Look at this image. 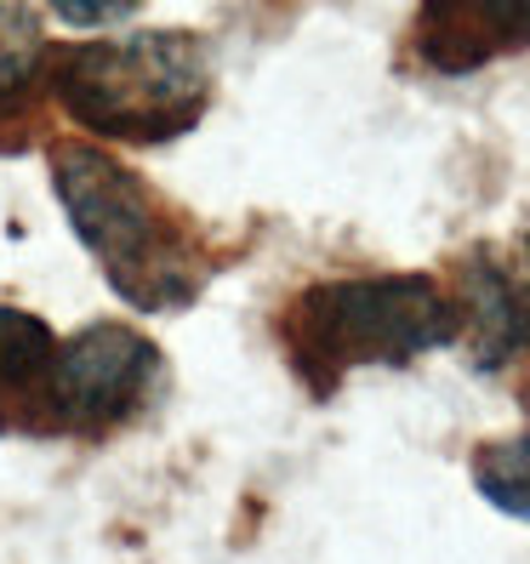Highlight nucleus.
Returning <instances> with one entry per match:
<instances>
[{"instance_id": "nucleus-8", "label": "nucleus", "mask_w": 530, "mask_h": 564, "mask_svg": "<svg viewBox=\"0 0 530 564\" xmlns=\"http://www.w3.org/2000/svg\"><path fill=\"white\" fill-rule=\"evenodd\" d=\"M52 41L29 0H0V149H29L46 104Z\"/></svg>"}, {"instance_id": "nucleus-5", "label": "nucleus", "mask_w": 530, "mask_h": 564, "mask_svg": "<svg viewBox=\"0 0 530 564\" xmlns=\"http://www.w3.org/2000/svg\"><path fill=\"white\" fill-rule=\"evenodd\" d=\"M405 41L428 75H479L530 52V0H417Z\"/></svg>"}, {"instance_id": "nucleus-11", "label": "nucleus", "mask_w": 530, "mask_h": 564, "mask_svg": "<svg viewBox=\"0 0 530 564\" xmlns=\"http://www.w3.org/2000/svg\"><path fill=\"white\" fill-rule=\"evenodd\" d=\"M524 269H530V228H524Z\"/></svg>"}, {"instance_id": "nucleus-9", "label": "nucleus", "mask_w": 530, "mask_h": 564, "mask_svg": "<svg viewBox=\"0 0 530 564\" xmlns=\"http://www.w3.org/2000/svg\"><path fill=\"white\" fill-rule=\"evenodd\" d=\"M468 474H474V490L496 513L530 524V427L508 434V440H485L468 462Z\"/></svg>"}, {"instance_id": "nucleus-12", "label": "nucleus", "mask_w": 530, "mask_h": 564, "mask_svg": "<svg viewBox=\"0 0 530 564\" xmlns=\"http://www.w3.org/2000/svg\"><path fill=\"white\" fill-rule=\"evenodd\" d=\"M524 359H530V348H524Z\"/></svg>"}, {"instance_id": "nucleus-7", "label": "nucleus", "mask_w": 530, "mask_h": 564, "mask_svg": "<svg viewBox=\"0 0 530 564\" xmlns=\"http://www.w3.org/2000/svg\"><path fill=\"white\" fill-rule=\"evenodd\" d=\"M456 303H462V337H468L485 371L530 348V303L490 251H468V262L456 269Z\"/></svg>"}, {"instance_id": "nucleus-3", "label": "nucleus", "mask_w": 530, "mask_h": 564, "mask_svg": "<svg viewBox=\"0 0 530 564\" xmlns=\"http://www.w3.org/2000/svg\"><path fill=\"white\" fill-rule=\"evenodd\" d=\"M46 91L91 143L160 149L206 120L217 75L206 41L188 29H131L52 46Z\"/></svg>"}, {"instance_id": "nucleus-2", "label": "nucleus", "mask_w": 530, "mask_h": 564, "mask_svg": "<svg viewBox=\"0 0 530 564\" xmlns=\"http://www.w3.org/2000/svg\"><path fill=\"white\" fill-rule=\"evenodd\" d=\"M274 343L291 377L314 400H331L354 371L417 365L462 343V303L434 274H337L285 296Z\"/></svg>"}, {"instance_id": "nucleus-1", "label": "nucleus", "mask_w": 530, "mask_h": 564, "mask_svg": "<svg viewBox=\"0 0 530 564\" xmlns=\"http://www.w3.org/2000/svg\"><path fill=\"white\" fill-rule=\"evenodd\" d=\"M46 165L80 251L131 314H183L201 303L223 269V251L172 194H160L91 138L46 143Z\"/></svg>"}, {"instance_id": "nucleus-4", "label": "nucleus", "mask_w": 530, "mask_h": 564, "mask_svg": "<svg viewBox=\"0 0 530 564\" xmlns=\"http://www.w3.org/2000/svg\"><path fill=\"white\" fill-rule=\"evenodd\" d=\"M172 393V365L149 330L126 319L80 325L57 343V440L104 445Z\"/></svg>"}, {"instance_id": "nucleus-10", "label": "nucleus", "mask_w": 530, "mask_h": 564, "mask_svg": "<svg viewBox=\"0 0 530 564\" xmlns=\"http://www.w3.org/2000/svg\"><path fill=\"white\" fill-rule=\"evenodd\" d=\"M46 7L69 23V29H109L120 18H131L143 0H46Z\"/></svg>"}, {"instance_id": "nucleus-6", "label": "nucleus", "mask_w": 530, "mask_h": 564, "mask_svg": "<svg viewBox=\"0 0 530 564\" xmlns=\"http://www.w3.org/2000/svg\"><path fill=\"white\" fill-rule=\"evenodd\" d=\"M57 330L0 303V440H57Z\"/></svg>"}]
</instances>
